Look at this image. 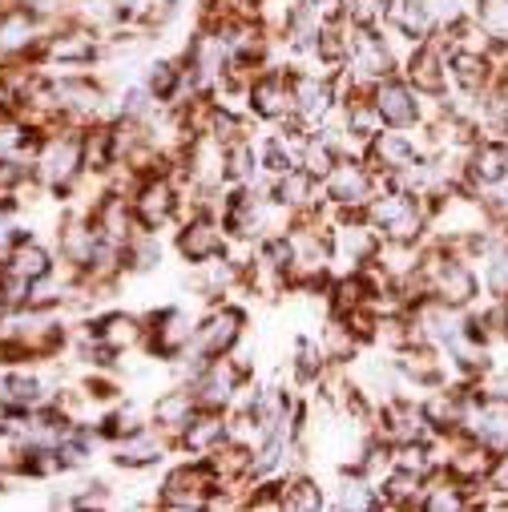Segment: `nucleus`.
Instances as JSON below:
<instances>
[{
  "label": "nucleus",
  "mask_w": 508,
  "mask_h": 512,
  "mask_svg": "<svg viewBox=\"0 0 508 512\" xmlns=\"http://www.w3.org/2000/svg\"><path fill=\"white\" fill-rule=\"evenodd\" d=\"M242 383H246V367L234 363V359H226V355H218V359H206L202 363V371L194 379V396H198L202 408H214L218 412V408H226L242 392Z\"/></svg>",
  "instance_id": "obj_1"
},
{
  "label": "nucleus",
  "mask_w": 508,
  "mask_h": 512,
  "mask_svg": "<svg viewBox=\"0 0 508 512\" xmlns=\"http://www.w3.org/2000/svg\"><path fill=\"white\" fill-rule=\"evenodd\" d=\"M371 105L379 113V121L392 125V130H408V125L420 121V93L408 85V77H384L371 89Z\"/></svg>",
  "instance_id": "obj_2"
},
{
  "label": "nucleus",
  "mask_w": 508,
  "mask_h": 512,
  "mask_svg": "<svg viewBox=\"0 0 508 512\" xmlns=\"http://www.w3.org/2000/svg\"><path fill=\"white\" fill-rule=\"evenodd\" d=\"M323 182H327V198L347 210H367V202L375 198V174L351 158H339Z\"/></svg>",
  "instance_id": "obj_3"
},
{
  "label": "nucleus",
  "mask_w": 508,
  "mask_h": 512,
  "mask_svg": "<svg viewBox=\"0 0 508 512\" xmlns=\"http://www.w3.org/2000/svg\"><path fill=\"white\" fill-rule=\"evenodd\" d=\"M250 109L259 117H287L295 113V77H283V73H263L259 81L250 85Z\"/></svg>",
  "instance_id": "obj_4"
},
{
  "label": "nucleus",
  "mask_w": 508,
  "mask_h": 512,
  "mask_svg": "<svg viewBox=\"0 0 508 512\" xmlns=\"http://www.w3.org/2000/svg\"><path fill=\"white\" fill-rule=\"evenodd\" d=\"M238 335H242V311L222 307V311H214V315L198 327L194 347H198L202 359H218V355H226V351L238 343Z\"/></svg>",
  "instance_id": "obj_5"
},
{
  "label": "nucleus",
  "mask_w": 508,
  "mask_h": 512,
  "mask_svg": "<svg viewBox=\"0 0 508 512\" xmlns=\"http://www.w3.org/2000/svg\"><path fill=\"white\" fill-rule=\"evenodd\" d=\"M367 146H371V166H375V170H384L388 178L400 174V170H408V166H416V162L424 158L420 146H416L408 134H400V130H392V134L379 130Z\"/></svg>",
  "instance_id": "obj_6"
},
{
  "label": "nucleus",
  "mask_w": 508,
  "mask_h": 512,
  "mask_svg": "<svg viewBox=\"0 0 508 512\" xmlns=\"http://www.w3.org/2000/svg\"><path fill=\"white\" fill-rule=\"evenodd\" d=\"M194 335H198V327H194V319H190L186 311H162V315L154 319L150 347H154V355H162V359H178V355L194 343Z\"/></svg>",
  "instance_id": "obj_7"
},
{
  "label": "nucleus",
  "mask_w": 508,
  "mask_h": 512,
  "mask_svg": "<svg viewBox=\"0 0 508 512\" xmlns=\"http://www.w3.org/2000/svg\"><path fill=\"white\" fill-rule=\"evenodd\" d=\"M130 206H134V218H138L146 230H154L158 222H166V218L174 214L178 194H174V186H170L166 178H146V182L138 186V194L130 198Z\"/></svg>",
  "instance_id": "obj_8"
},
{
  "label": "nucleus",
  "mask_w": 508,
  "mask_h": 512,
  "mask_svg": "<svg viewBox=\"0 0 508 512\" xmlns=\"http://www.w3.org/2000/svg\"><path fill=\"white\" fill-rule=\"evenodd\" d=\"M178 250H182V259H190V263L206 267V263L222 259L226 238H222V230H218L210 218H198V222H190V226L178 234Z\"/></svg>",
  "instance_id": "obj_9"
},
{
  "label": "nucleus",
  "mask_w": 508,
  "mask_h": 512,
  "mask_svg": "<svg viewBox=\"0 0 508 512\" xmlns=\"http://www.w3.org/2000/svg\"><path fill=\"white\" fill-rule=\"evenodd\" d=\"M85 166V146L77 142V138H65V142H53L49 150H45V158H41V174H45V182L49 186H69L73 178H77V170Z\"/></svg>",
  "instance_id": "obj_10"
},
{
  "label": "nucleus",
  "mask_w": 508,
  "mask_h": 512,
  "mask_svg": "<svg viewBox=\"0 0 508 512\" xmlns=\"http://www.w3.org/2000/svg\"><path fill=\"white\" fill-rule=\"evenodd\" d=\"M331 101H335V93H331V85H327V81L295 77V117H299L303 125L323 121V117L331 113Z\"/></svg>",
  "instance_id": "obj_11"
},
{
  "label": "nucleus",
  "mask_w": 508,
  "mask_h": 512,
  "mask_svg": "<svg viewBox=\"0 0 508 512\" xmlns=\"http://www.w3.org/2000/svg\"><path fill=\"white\" fill-rule=\"evenodd\" d=\"M93 343H97V351H105V355H113V351H121V347H130L138 335H142V327H138V319H130V315H109V319H101V323H93Z\"/></svg>",
  "instance_id": "obj_12"
},
{
  "label": "nucleus",
  "mask_w": 508,
  "mask_h": 512,
  "mask_svg": "<svg viewBox=\"0 0 508 512\" xmlns=\"http://www.w3.org/2000/svg\"><path fill=\"white\" fill-rule=\"evenodd\" d=\"M198 396H194V388L190 392H166L162 400H158V408H154V424L158 428H170V432H182L194 416H198Z\"/></svg>",
  "instance_id": "obj_13"
},
{
  "label": "nucleus",
  "mask_w": 508,
  "mask_h": 512,
  "mask_svg": "<svg viewBox=\"0 0 508 512\" xmlns=\"http://www.w3.org/2000/svg\"><path fill=\"white\" fill-rule=\"evenodd\" d=\"M9 271L17 275V279H29V283H37V279H45L49 271H53V263H49V254L41 250V246H21L17 254H13V263H9Z\"/></svg>",
  "instance_id": "obj_14"
},
{
  "label": "nucleus",
  "mask_w": 508,
  "mask_h": 512,
  "mask_svg": "<svg viewBox=\"0 0 508 512\" xmlns=\"http://www.w3.org/2000/svg\"><path fill=\"white\" fill-rule=\"evenodd\" d=\"M33 41V21L29 17H5L0 21V53H17Z\"/></svg>",
  "instance_id": "obj_15"
},
{
  "label": "nucleus",
  "mask_w": 508,
  "mask_h": 512,
  "mask_svg": "<svg viewBox=\"0 0 508 512\" xmlns=\"http://www.w3.org/2000/svg\"><path fill=\"white\" fill-rule=\"evenodd\" d=\"M319 504H323V492L307 476L283 484V508H319Z\"/></svg>",
  "instance_id": "obj_16"
},
{
  "label": "nucleus",
  "mask_w": 508,
  "mask_h": 512,
  "mask_svg": "<svg viewBox=\"0 0 508 512\" xmlns=\"http://www.w3.org/2000/svg\"><path fill=\"white\" fill-rule=\"evenodd\" d=\"M5 392H9V400H17V404H33L37 392H41V383H37V379H25V375H13V379H5Z\"/></svg>",
  "instance_id": "obj_17"
}]
</instances>
